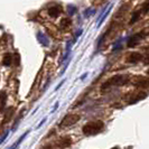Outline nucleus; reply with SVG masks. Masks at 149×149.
Wrapping results in <instances>:
<instances>
[{
  "mask_svg": "<svg viewBox=\"0 0 149 149\" xmlns=\"http://www.w3.org/2000/svg\"><path fill=\"white\" fill-rule=\"evenodd\" d=\"M103 127H104V123L100 120H97V121H92V122L86 123L82 128V131L85 136H94V134H99L103 129Z\"/></svg>",
  "mask_w": 149,
  "mask_h": 149,
  "instance_id": "nucleus-1",
  "label": "nucleus"
},
{
  "mask_svg": "<svg viewBox=\"0 0 149 149\" xmlns=\"http://www.w3.org/2000/svg\"><path fill=\"white\" fill-rule=\"evenodd\" d=\"M128 82H129V75H116V76H112L110 80H108L102 85V90L110 86H122Z\"/></svg>",
  "mask_w": 149,
  "mask_h": 149,
  "instance_id": "nucleus-2",
  "label": "nucleus"
},
{
  "mask_svg": "<svg viewBox=\"0 0 149 149\" xmlns=\"http://www.w3.org/2000/svg\"><path fill=\"white\" fill-rule=\"evenodd\" d=\"M81 119V116L80 114H67L66 117H64V119L62 120L61 122V127H70V126H73L74 123H76L79 120Z\"/></svg>",
  "mask_w": 149,
  "mask_h": 149,
  "instance_id": "nucleus-3",
  "label": "nucleus"
},
{
  "mask_svg": "<svg viewBox=\"0 0 149 149\" xmlns=\"http://www.w3.org/2000/svg\"><path fill=\"white\" fill-rule=\"evenodd\" d=\"M143 36H145V34H142V33H140V34H136V35H134V36H131V37L128 39L127 46L128 47H134L136 45L139 44V42L143 38Z\"/></svg>",
  "mask_w": 149,
  "mask_h": 149,
  "instance_id": "nucleus-4",
  "label": "nucleus"
},
{
  "mask_svg": "<svg viewBox=\"0 0 149 149\" xmlns=\"http://www.w3.org/2000/svg\"><path fill=\"white\" fill-rule=\"evenodd\" d=\"M61 13H62V7L60 5H55L53 7L48 8V10H47V14L51 18H57L61 15Z\"/></svg>",
  "mask_w": 149,
  "mask_h": 149,
  "instance_id": "nucleus-5",
  "label": "nucleus"
},
{
  "mask_svg": "<svg viewBox=\"0 0 149 149\" xmlns=\"http://www.w3.org/2000/svg\"><path fill=\"white\" fill-rule=\"evenodd\" d=\"M142 60V55L140 53H137V52H134V53H130L129 55L127 56V62L128 63H132V64H136V63H138V62H140Z\"/></svg>",
  "mask_w": 149,
  "mask_h": 149,
  "instance_id": "nucleus-6",
  "label": "nucleus"
},
{
  "mask_svg": "<svg viewBox=\"0 0 149 149\" xmlns=\"http://www.w3.org/2000/svg\"><path fill=\"white\" fill-rule=\"evenodd\" d=\"M134 84L138 88H149V80L141 77V76H137L134 79Z\"/></svg>",
  "mask_w": 149,
  "mask_h": 149,
  "instance_id": "nucleus-7",
  "label": "nucleus"
},
{
  "mask_svg": "<svg viewBox=\"0 0 149 149\" xmlns=\"http://www.w3.org/2000/svg\"><path fill=\"white\" fill-rule=\"evenodd\" d=\"M71 145H72V139L68 138V137H66V138H62L60 141L57 142V146L61 147V148H67V147H70Z\"/></svg>",
  "mask_w": 149,
  "mask_h": 149,
  "instance_id": "nucleus-8",
  "label": "nucleus"
},
{
  "mask_svg": "<svg viewBox=\"0 0 149 149\" xmlns=\"http://www.w3.org/2000/svg\"><path fill=\"white\" fill-rule=\"evenodd\" d=\"M143 97H146V93H137V94H131V97L130 99H128V101H129V103H136L137 101H139V100H141Z\"/></svg>",
  "mask_w": 149,
  "mask_h": 149,
  "instance_id": "nucleus-9",
  "label": "nucleus"
},
{
  "mask_svg": "<svg viewBox=\"0 0 149 149\" xmlns=\"http://www.w3.org/2000/svg\"><path fill=\"white\" fill-rule=\"evenodd\" d=\"M37 37H38V40H39V43H40V44L44 45V46H48L49 42H48L47 37L45 36L43 33H38V34H37Z\"/></svg>",
  "mask_w": 149,
  "mask_h": 149,
  "instance_id": "nucleus-10",
  "label": "nucleus"
},
{
  "mask_svg": "<svg viewBox=\"0 0 149 149\" xmlns=\"http://www.w3.org/2000/svg\"><path fill=\"white\" fill-rule=\"evenodd\" d=\"M11 62H13V56L11 54H6L3 56V60H2V65L3 66H10L11 65Z\"/></svg>",
  "mask_w": 149,
  "mask_h": 149,
  "instance_id": "nucleus-11",
  "label": "nucleus"
},
{
  "mask_svg": "<svg viewBox=\"0 0 149 149\" xmlns=\"http://www.w3.org/2000/svg\"><path fill=\"white\" fill-rule=\"evenodd\" d=\"M71 24H72V20H70L67 18H64V19L61 20V27L62 28H67L68 26H71Z\"/></svg>",
  "mask_w": 149,
  "mask_h": 149,
  "instance_id": "nucleus-12",
  "label": "nucleus"
},
{
  "mask_svg": "<svg viewBox=\"0 0 149 149\" xmlns=\"http://www.w3.org/2000/svg\"><path fill=\"white\" fill-rule=\"evenodd\" d=\"M110 11H111V6L109 7V9L107 10V13H105L104 15H103L102 17H101V18H100V22H99V24H97V26H101V24H102V22H104V19L107 18V17H108V15L110 14Z\"/></svg>",
  "mask_w": 149,
  "mask_h": 149,
  "instance_id": "nucleus-13",
  "label": "nucleus"
},
{
  "mask_svg": "<svg viewBox=\"0 0 149 149\" xmlns=\"http://www.w3.org/2000/svg\"><path fill=\"white\" fill-rule=\"evenodd\" d=\"M140 15H141V11H136L134 14V16L131 17V22H130V24H134V22L138 20V18L140 17Z\"/></svg>",
  "mask_w": 149,
  "mask_h": 149,
  "instance_id": "nucleus-14",
  "label": "nucleus"
},
{
  "mask_svg": "<svg viewBox=\"0 0 149 149\" xmlns=\"http://www.w3.org/2000/svg\"><path fill=\"white\" fill-rule=\"evenodd\" d=\"M67 10H68V15L73 16L76 13V7L73 6V5H71V6H68L67 7Z\"/></svg>",
  "mask_w": 149,
  "mask_h": 149,
  "instance_id": "nucleus-15",
  "label": "nucleus"
},
{
  "mask_svg": "<svg viewBox=\"0 0 149 149\" xmlns=\"http://www.w3.org/2000/svg\"><path fill=\"white\" fill-rule=\"evenodd\" d=\"M148 11H149V1L143 3V6L141 8V14H147Z\"/></svg>",
  "mask_w": 149,
  "mask_h": 149,
  "instance_id": "nucleus-16",
  "label": "nucleus"
},
{
  "mask_svg": "<svg viewBox=\"0 0 149 149\" xmlns=\"http://www.w3.org/2000/svg\"><path fill=\"white\" fill-rule=\"evenodd\" d=\"M5 104H6V93L2 92V93H1V110H3Z\"/></svg>",
  "mask_w": 149,
  "mask_h": 149,
  "instance_id": "nucleus-17",
  "label": "nucleus"
},
{
  "mask_svg": "<svg viewBox=\"0 0 149 149\" xmlns=\"http://www.w3.org/2000/svg\"><path fill=\"white\" fill-rule=\"evenodd\" d=\"M121 42H122V39L120 38L118 39L116 43H114V47H113V51H117V49H120L121 48Z\"/></svg>",
  "mask_w": 149,
  "mask_h": 149,
  "instance_id": "nucleus-18",
  "label": "nucleus"
},
{
  "mask_svg": "<svg viewBox=\"0 0 149 149\" xmlns=\"http://www.w3.org/2000/svg\"><path fill=\"white\" fill-rule=\"evenodd\" d=\"M143 62H145V64H149V55H147V56L143 58Z\"/></svg>",
  "mask_w": 149,
  "mask_h": 149,
  "instance_id": "nucleus-19",
  "label": "nucleus"
},
{
  "mask_svg": "<svg viewBox=\"0 0 149 149\" xmlns=\"http://www.w3.org/2000/svg\"><path fill=\"white\" fill-rule=\"evenodd\" d=\"M112 149H118V148H117V147H114V148H112Z\"/></svg>",
  "mask_w": 149,
  "mask_h": 149,
  "instance_id": "nucleus-20",
  "label": "nucleus"
}]
</instances>
